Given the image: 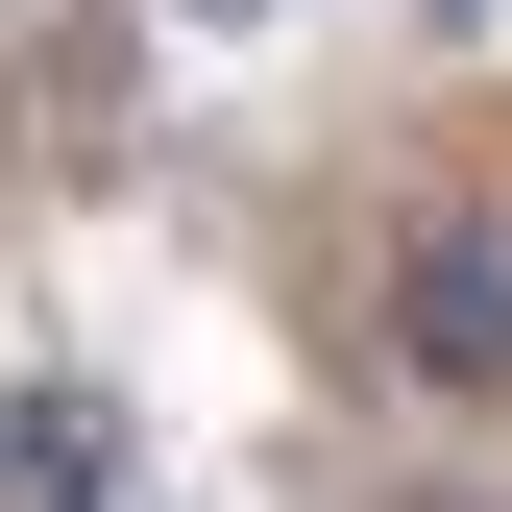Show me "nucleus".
I'll return each mask as SVG.
<instances>
[{
	"instance_id": "f257e3e1",
	"label": "nucleus",
	"mask_w": 512,
	"mask_h": 512,
	"mask_svg": "<svg viewBox=\"0 0 512 512\" xmlns=\"http://www.w3.org/2000/svg\"><path fill=\"white\" fill-rule=\"evenodd\" d=\"M391 366H415V391H512V269H488V220H415V244H391Z\"/></svg>"
},
{
	"instance_id": "f03ea898",
	"label": "nucleus",
	"mask_w": 512,
	"mask_h": 512,
	"mask_svg": "<svg viewBox=\"0 0 512 512\" xmlns=\"http://www.w3.org/2000/svg\"><path fill=\"white\" fill-rule=\"evenodd\" d=\"M196 25H269V0H196Z\"/></svg>"
}]
</instances>
